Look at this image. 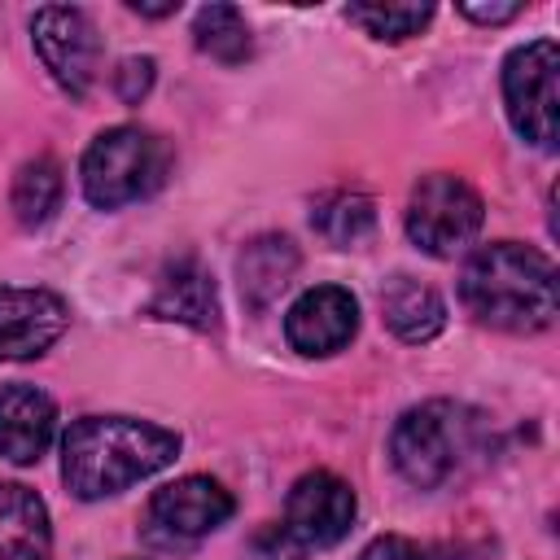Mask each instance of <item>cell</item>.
Listing matches in <instances>:
<instances>
[{"mask_svg":"<svg viewBox=\"0 0 560 560\" xmlns=\"http://www.w3.org/2000/svg\"><path fill=\"white\" fill-rule=\"evenodd\" d=\"M179 455V433L131 416H83L61 438V481L74 499L118 494Z\"/></svg>","mask_w":560,"mask_h":560,"instance_id":"6da1fadb","label":"cell"},{"mask_svg":"<svg viewBox=\"0 0 560 560\" xmlns=\"http://www.w3.org/2000/svg\"><path fill=\"white\" fill-rule=\"evenodd\" d=\"M459 302L477 315V324L538 332L556 319V267L521 241H490L464 262Z\"/></svg>","mask_w":560,"mask_h":560,"instance_id":"7a4b0ae2","label":"cell"},{"mask_svg":"<svg viewBox=\"0 0 560 560\" xmlns=\"http://www.w3.org/2000/svg\"><path fill=\"white\" fill-rule=\"evenodd\" d=\"M490 446H494L490 420L451 398H433V402L402 411L389 438L394 468L416 490H442L468 477L472 468L490 459Z\"/></svg>","mask_w":560,"mask_h":560,"instance_id":"3957f363","label":"cell"},{"mask_svg":"<svg viewBox=\"0 0 560 560\" xmlns=\"http://www.w3.org/2000/svg\"><path fill=\"white\" fill-rule=\"evenodd\" d=\"M166 171H171V144L149 127H131V122L101 131L79 162L83 197L96 210H118L127 201L158 192L166 184Z\"/></svg>","mask_w":560,"mask_h":560,"instance_id":"277c9868","label":"cell"},{"mask_svg":"<svg viewBox=\"0 0 560 560\" xmlns=\"http://www.w3.org/2000/svg\"><path fill=\"white\" fill-rule=\"evenodd\" d=\"M481 219H486V206L468 179L446 175V171L416 179L411 201H407V236L424 254L455 258L459 249L472 245V236L481 232Z\"/></svg>","mask_w":560,"mask_h":560,"instance_id":"5b68a950","label":"cell"},{"mask_svg":"<svg viewBox=\"0 0 560 560\" xmlns=\"http://www.w3.org/2000/svg\"><path fill=\"white\" fill-rule=\"evenodd\" d=\"M503 105L516 127L538 149H556L560 114V48L556 39H529L503 61Z\"/></svg>","mask_w":560,"mask_h":560,"instance_id":"8992f818","label":"cell"},{"mask_svg":"<svg viewBox=\"0 0 560 560\" xmlns=\"http://www.w3.org/2000/svg\"><path fill=\"white\" fill-rule=\"evenodd\" d=\"M31 44L61 92L88 96L96 66H101V39H96V26L83 9H70V4L39 9L31 18Z\"/></svg>","mask_w":560,"mask_h":560,"instance_id":"52a82bcc","label":"cell"},{"mask_svg":"<svg viewBox=\"0 0 560 560\" xmlns=\"http://www.w3.org/2000/svg\"><path fill=\"white\" fill-rule=\"evenodd\" d=\"M232 494L214 477H179L162 486L144 508V534L162 547H188L214 534L232 516Z\"/></svg>","mask_w":560,"mask_h":560,"instance_id":"ba28073f","label":"cell"},{"mask_svg":"<svg viewBox=\"0 0 560 560\" xmlns=\"http://www.w3.org/2000/svg\"><path fill=\"white\" fill-rule=\"evenodd\" d=\"M354 512H359V503H354L350 481L315 468L293 481V490L284 499V529L302 547H332L350 534Z\"/></svg>","mask_w":560,"mask_h":560,"instance_id":"9c48e42d","label":"cell"},{"mask_svg":"<svg viewBox=\"0 0 560 560\" xmlns=\"http://www.w3.org/2000/svg\"><path fill=\"white\" fill-rule=\"evenodd\" d=\"M70 324V306L52 289L0 284V363L39 359Z\"/></svg>","mask_w":560,"mask_h":560,"instance_id":"30bf717a","label":"cell"},{"mask_svg":"<svg viewBox=\"0 0 560 560\" xmlns=\"http://www.w3.org/2000/svg\"><path fill=\"white\" fill-rule=\"evenodd\" d=\"M354 332H359V302L341 284L306 289L284 315V337L298 354H337L350 346Z\"/></svg>","mask_w":560,"mask_h":560,"instance_id":"8fae6325","label":"cell"},{"mask_svg":"<svg viewBox=\"0 0 560 560\" xmlns=\"http://www.w3.org/2000/svg\"><path fill=\"white\" fill-rule=\"evenodd\" d=\"M57 433V407L35 385H0V459L39 464Z\"/></svg>","mask_w":560,"mask_h":560,"instance_id":"7c38bea8","label":"cell"},{"mask_svg":"<svg viewBox=\"0 0 560 560\" xmlns=\"http://www.w3.org/2000/svg\"><path fill=\"white\" fill-rule=\"evenodd\" d=\"M153 319H171V324H188L197 332H214L219 328V293L210 271L197 258H179L162 271L153 302H149Z\"/></svg>","mask_w":560,"mask_h":560,"instance_id":"4fadbf2b","label":"cell"},{"mask_svg":"<svg viewBox=\"0 0 560 560\" xmlns=\"http://www.w3.org/2000/svg\"><path fill=\"white\" fill-rule=\"evenodd\" d=\"M52 525L31 486L0 481V560H48Z\"/></svg>","mask_w":560,"mask_h":560,"instance_id":"5bb4252c","label":"cell"},{"mask_svg":"<svg viewBox=\"0 0 560 560\" xmlns=\"http://www.w3.org/2000/svg\"><path fill=\"white\" fill-rule=\"evenodd\" d=\"M381 315L389 324V332L398 341H433L446 328V302L438 298V289L411 280V276H389L381 289Z\"/></svg>","mask_w":560,"mask_h":560,"instance_id":"9a60e30c","label":"cell"},{"mask_svg":"<svg viewBox=\"0 0 560 560\" xmlns=\"http://www.w3.org/2000/svg\"><path fill=\"white\" fill-rule=\"evenodd\" d=\"M236 276H241V298L254 311H262L298 276V245L289 236H254L236 258Z\"/></svg>","mask_w":560,"mask_h":560,"instance_id":"2e32d148","label":"cell"},{"mask_svg":"<svg viewBox=\"0 0 560 560\" xmlns=\"http://www.w3.org/2000/svg\"><path fill=\"white\" fill-rule=\"evenodd\" d=\"M61 192H66V179H61V162L39 153L31 162L18 166L13 175V188H9V206H13V219L22 228H44L57 206H61Z\"/></svg>","mask_w":560,"mask_h":560,"instance_id":"e0dca14e","label":"cell"},{"mask_svg":"<svg viewBox=\"0 0 560 560\" xmlns=\"http://www.w3.org/2000/svg\"><path fill=\"white\" fill-rule=\"evenodd\" d=\"M192 39H197V48L206 57H214L223 66H241L254 52V35H249V26H245L236 4H206V9H197Z\"/></svg>","mask_w":560,"mask_h":560,"instance_id":"ac0fdd59","label":"cell"},{"mask_svg":"<svg viewBox=\"0 0 560 560\" xmlns=\"http://www.w3.org/2000/svg\"><path fill=\"white\" fill-rule=\"evenodd\" d=\"M311 223L319 228L324 241H332L337 249H350V245H359L372 232L376 210H372V197H363L354 188H337V192H328V197L315 201Z\"/></svg>","mask_w":560,"mask_h":560,"instance_id":"d6986e66","label":"cell"},{"mask_svg":"<svg viewBox=\"0 0 560 560\" xmlns=\"http://www.w3.org/2000/svg\"><path fill=\"white\" fill-rule=\"evenodd\" d=\"M346 18L372 39H411L420 35V26H429L433 4H350Z\"/></svg>","mask_w":560,"mask_h":560,"instance_id":"ffe728a7","label":"cell"},{"mask_svg":"<svg viewBox=\"0 0 560 560\" xmlns=\"http://www.w3.org/2000/svg\"><path fill=\"white\" fill-rule=\"evenodd\" d=\"M153 88V57H127L118 61L114 70V92L127 101V105H140V96Z\"/></svg>","mask_w":560,"mask_h":560,"instance_id":"44dd1931","label":"cell"},{"mask_svg":"<svg viewBox=\"0 0 560 560\" xmlns=\"http://www.w3.org/2000/svg\"><path fill=\"white\" fill-rule=\"evenodd\" d=\"M359 560H424V551L411 538H402V534H381V538H372L363 547Z\"/></svg>","mask_w":560,"mask_h":560,"instance_id":"7402d4cb","label":"cell"},{"mask_svg":"<svg viewBox=\"0 0 560 560\" xmlns=\"http://www.w3.org/2000/svg\"><path fill=\"white\" fill-rule=\"evenodd\" d=\"M521 9H525L521 0H503V4H459V13H464V18H472V22H490V26L512 22Z\"/></svg>","mask_w":560,"mask_h":560,"instance_id":"603a6c76","label":"cell"},{"mask_svg":"<svg viewBox=\"0 0 560 560\" xmlns=\"http://www.w3.org/2000/svg\"><path fill=\"white\" fill-rule=\"evenodd\" d=\"M179 9V0H166V4H140V0H131V13H140V18H171Z\"/></svg>","mask_w":560,"mask_h":560,"instance_id":"cb8c5ba5","label":"cell"}]
</instances>
